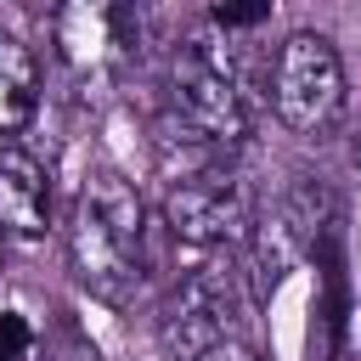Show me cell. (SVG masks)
I'll return each mask as SVG.
<instances>
[{
    "label": "cell",
    "instance_id": "obj_1",
    "mask_svg": "<svg viewBox=\"0 0 361 361\" xmlns=\"http://www.w3.org/2000/svg\"><path fill=\"white\" fill-rule=\"evenodd\" d=\"M68 265L102 305L135 299L147 276V203L118 169H90L68 220Z\"/></svg>",
    "mask_w": 361,
    "mask_h": 361
},
{
    "label": "cell",
    "instance_id": "obj_11",
    "mask_svg": "<svg viewBox=\"0 0 361 361\" xmlns=\"http://www.w3.org/2000/svg\"><path fill=\"white\" fill-rule=\"evenodd\" d=\"M209 361H265V355H259V350H248V344H220Z\"/></svg>",
    "mask_w": 361,
    "mask_h": 361
},
{
    "label": "cell",
    "instance_id": "obj_10",
    "mask_svg": "<svg viewBox=\"0 0 361 361\" xmlns=\"http://www.w3.org/2000/svg\"><path fill=\"white\" fill-rule=\"evenodd\" d=\"M344 350H350V361H361V282H355V299L344 310Z\"/></svg>",
    "mask_w": 361,
    "mask_h": 361
},
{
    "label": "cell",
    "instance_id": "obj_5",
    "mask_svg": "<svg viewBox=\"0 0 361 361\" xmlns=\"http://www.w3.org/2000/svg\"><path fill=\"white\" fill-rule=\"evenodd\" d=\"M164 226L175 231V243H186V248H197V254H214V248L248 243L254 209H248L243 180H231L226 169H209V175L175 180V186L164 192Z\"/></svg>",
    "mask_w": 361,
    "mask_h": 361
},
{
    "label": "cell",
    "instance_id": "obj_4",
    "mask_svg": "<svg viewBox=\"0 0 361 361\" xmlns=\"http://www.w3.org/2000/svg\"><path fill=\"white\" fill-rule=\"evenodd\" d=\"M231 316H237V271L226 248H214V254H197V265L169 288L158 338L175 361H209L220 344H231L226 338Z\"/></svg>",
    "mask_w": 361,
    "mask_h": 361
},
{
    "label": "cell",
    "instance_id": "obj_6",
    "mask_svg": "<svg viewBox=\"0 0 361 361\" xmlns=\"http://www.w3.org/2000/svg\"><path fill=\"white\" fill-rule=\"evenodd\" d=\"M0 231H11V237L51 231V175L17 141L0 147Z\"/></svg>",
    "mask_w": 361,
    "mask_h": 361
},
{
    "label": "cell",
    "instance_id": "obj_9",
    "mask_svg": "<svg viewBox=\"0 0 361 361\" xmlns=\"http://www.w3.org/2000/svg\"><path fill=\"white\" fill-rule=\"evenodd\" d=\"M0 361H34V327L23 310H0Z\"/></svg>",
    "mask_w": 361,
    "mask_h": 361
},
{
    "label": "cell",
    "instance_id": "obj_3",
    "mask_svg": "<svg viewBox=\"0 0 361 361\" xmlns=\"http://www.w3.org/2000/svg\"><path fill=\"white\" fill-rule=\"evenodd\" d=\"M169 113L180 124H192L214 152H231L248 141V102H243V85L231 73V62L203 45V39H186L169 62Z\"/></svg>",
    "mask_w": 361,
    "mask_h": 361
},
{
    "label": "cell",
    "instance_id": "obj_2",
    "mask_svg": "<svg viewBox=\"0 0 361 361\" xmlns=\"http://www.w3.org/2000/svg\"><path fill=\"white\" fill-rule=\"evenodd\" d=\"M271 113L293 135H327L344 118V62L327 34L293 28L271 56Z\"/></svg>",
    "mask_w": 361,
    "mask_h": 361
},
{
    "label": "cell",
    "instance_id": "obj_12",
    "mask_svg": "<svg viewBox=\"0 0 361 361\" xmlns=\"http://www.w3.org/2000/svg\"><path fill=\"white\" fill-rule=\"evenodd\" d=\"M0 265H6V231H0Z\"/></svg>",
    "mask_w": 361,
    "mask_h": 361
},
{
    "label": "cell",
    "instance_id": "obj_7",
    "mask_svg": "<svg viewBox=\"0 0 361 361\" xmlns=\"http://www.w3.org/2000/svg\"><path fill=\"white\" fill-rule=\"evenodd\" d=\"M124 11L113 6H62L56 11V45L79 73H102L124 51Z\"/></svg>",
    "mask_w": 361,
    "mask_h": 361
},
{
    "label": "cell",
    "instance_id": "obj_8",
    "mask_svg": "<svg viewBox=\"0 0 361 361\" xmlns=\"http://www.w3.org/2000/svg\"><path fill=\"white\" fill-rule=\"evenodd\" d=\"M39 107V56L17 34H0V135H17Z\"/></svg>",
    "mask_w": 361,
    "mask_h": 361
}]
</instances>
